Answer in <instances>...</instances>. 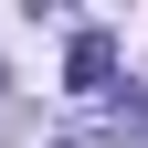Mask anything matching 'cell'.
Segmentation results:
<instances>
[{
  "instance_id": "cell-1",
  "label": "cell",
  "mask_w": 148,
  "mask_h": 148,
  "mask_svg": "<svg viewBox=\"0 0 148 148\" xmlns=\"http://www.w3.org/2000/svg\"><path fill=\"white\" fill-rule=\"evenodd\" d=\"M64 74L85 85V95H95L106 74H116V32H74V53H64Z\"/></svg>"
}]
</instances>
